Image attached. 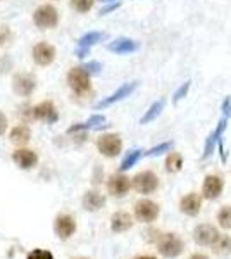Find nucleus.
Returning <instances> with one entry per match:
<instances>
[{
    "mask_svg": "<svg viewBox=\"0 0 231 259\" xmlns=\"http://www.w3.org/2000/svg\"><path fill=\"white\" fill-rule=\"evenodd\" d=\"M68 87L73 92L76 99H90L94 94V85H91V74L83 68V66H74L66 74Z\"/></svg>",
    "mask_w": 231,
    "mask_h": 259,
    "instance_id": "obj_1",
    "label": "nucleus"
},
{
    "mask_svg": "<svg viewBox=\"0 0 231 259\" xmlns=\"http://www.w3.org/2000/svg\"><path fill=\"white\" fill-rule=\"evenodd\" d=\"M59 21H61V14H59L57 7L52 6V4L38 6L33 12V23L40 30H52L59 24Z\"/></svg>",
    "mask_w": 231,
    "mask_h": 259,
    "instance_id": "obj_2",
    "label": "nucleus"
},
{
    "mask_svg": "<svg viewBox=\"0 0 231 259\" xmlns=\"http://www.w3.org/2000/svg\"><path fill=\"white\" fill-rule=\"evenodd\" d=\"M97 150L107 159H114L123 152V139L119 133H104L97 139Z\"/></svg>",
    "mask_w": 231,
    "mask_h": 259,
    "instance_id": "obj_3",
    "label": "nucleus"
},
{
    "mask_svg": "<svg viewBox=\"0 0 231 259\" xmlns=\"http://www.w3.org/2000/svg\"><path fill=\"white\" fill-rule=\"evenodd\" d=\"M161 187V180L157 175L150 169H144L140 173H136L131 178V189H135L138 194L142 195H150L154 192H157V189Z\"/></svg>",
    "mask_w": 231,
    "mask_h": 259,
    "instance_id": "obj_4",
    "label": "nucleus"
},
{
    "mask_svg": "<svg viewBox=\"0 0 231 259\" xmlns=\"http://www.w3.org/2000/svg\"><path fill=\"white\" fill-rule=\"evenodd\" d=\"M159 254L167 259H174L183 252L184 242L176 233H166L164 237H159Z\"/></svg>",
    "mask_w": 231,
    "mask_h": 259,
    "instance_id": "obj_5",
    "label": "nucleus"
},
{
    "mask_svg": "<svg viewBox=\"0 0 231 259\" xmlns=\"http://www.w3.org/2000/svg\"><path fill=\"white\" fill-rule=\"evenodd\" d=\"M56 56H57V50L49 41H38L31 50L33 62L36 66H40V68H47V66L52 64L56 61Z\"/></svg>",
    "mask_w": 231,
    "mask_h": 259,
    "instance_id": "obj_6",
    "label": "nucleus"
},
{
    "mask_svg": "<svg viewBox=\"0 0 231 259\" xmlns=\"http://www.w3.org/2000/svg\"><path fill=\"white\" fill-rule=\"evenodd\" d=\"M159 204L150 199H140L135 202V218L142 223H154L159 218Z\"/></svg>",
    "mask_w": 231,
    "mask_h": 259,
    "instance_id": "obj_7",
    "label": "nucleus"
},
{
    "mask_svg": "<svg viewBox=\"0 0 231 259\" xmlns=\"http://www.w3.org/2000/svg\"><path fill=\"white\" fill-rule=\"evenodd\" d=\"M36 89V78L33 73H16L12 78V90L19 97H29Z\"/></svg>",
    "mask_w": 231,
    "mask_h": 259,
    "instance_id": "obj_8",
    "label": "nucleus"
},
{
    "mask_svg": "<svg viewBox=\"0 0 231 259\" xmlns=\"http://www.w3.org/2000/svg\"><path fill=\"white\" fill-rule=\"evenodd\" d=\"M31 118L35 121H43V123H56L59 119V112H57V107L52 100H41L40 104H36L35 107H31L29 111Z\"/></svg>",
    "mask_w": 231,
    "mask_h": 259,
    "instance_id": "obj_9",
    "label": "nucleus"
},
{
    "mask_svg": "<svg viewBox=\"0 0 231 259\" xmlns=\"http://www.w3.org/2000/svg\"><path fill=\"white\" fill-rule=\"evenodd\" d=\"M131 190V180L129 177H126L124 173H116V175H111L107 180V192L112 195V197H124L128 192Z\"/></svg>",
    "mask_w": 231,
    "mask_h": 259,
    "instance_id": "obj_10",
    "label": "nucleus"
},
{
    "mask_svg": "<svg viewBox=\"0 0 231 259\" xmlns=\"http://www.w3.org/2000/svg\"><path fill=\"white\" fill-rule=\"evenodd\" d=\"M224 190V182L219 175H207L202 182V197L207 200H216L221 197Z\"/></svg>",
    "mask_w": 231,
    "mask_h": 259,
    "instance_id": "obj_11",
    "label": "nucleus"
},
{
    "mask_svg": "<svg viewBox=\"0 0 231 259\" xmlns=\"http://www.w3.org/2000/svg\"><path fill=\"white\" fill-rule=\"evenodd\" d=\"M217 239H219V232H217L216 227L209 223L197 225L195 230H193V240L199 245H212Z\"/></svg>",
    "mask_w": 231,
    "mask_h": 259,
    "instance_id": "obj_12",
    "label": "nucleus"
},
{
    "mask_svg": "<svg viewBox=\"0 0 231 259\" xmlns=\"http://www.w3.org/2000/svg\"><path fill=\"white\" fill-rule=\"evenodd\" d=\"M54 228H56V233L61 240H68L74 235L76 232V221L71 214H59L56 218V223H54Z\"/></svg>",
    "mask_w": 231,
    "mask_h": 259,
    "instance_id": "obj_13",
    "label": "nucleus"
},
{
    "mask_svg": "<svg viewBox=\"0 0 231 259\" xmlns=\"http://www.w3.org/2000/svg\"><path fill=\"white\" fill-rule=\"evenodd\" d=\"M179 211L187 216H197L202 211V195H199L197 192H190V194L183 195L179 199Z\"/></svg>",
    "mask_w": 231,
    "mask_h": 259,
    "instance_id": "obj_14",
    "label": "nucleus"
},
{
    "mask_svg": "<svg viewBox=\"0 0 231 259\" xmlns=\"http://www.w3.org/2000/svg\"><path fill=\"white\" fill-rule=\"evenodd\" d=\"M138 87V81H131V83H124L123 87H119L114 94H111L109 97H106L104 100H100L99 104H97V109H104V107H109L112 106V104L119 102V100H123L124 97H129V94H133L135 89Z\"/></svg>",
    "mask_w": 231,
    "mask_h": 259,
    "instance_id": "obj_15",
    "label": "nucleus"
},
{
    "mask_svg": "<svg viewBox=\"0 0 231 259\" xmlns=\"http://www.w3.org/2000/svg\"><path fill=\"white\" fill-rule=\"evenodd\" d=\"M12 161L19 166L21 169H33L38 164V156L31 149H18L12 152Z\"/></svg>",
    "mask_w": 231,
    "mask_h": 259,
    "instance_id": "obj_16",
    "label": "nucleus"
},
{
    "mask_svg": "<svg viewBox=\"0 0 231 259\" xmlns=\"http://www.w3.org/2000/svg\"><path fill=\"white\" fill-rule=\"evenodd\" d=\"M133 216L126 211H117L112 214L111 218V230L114 233H123V232H128L129 228L133 227Z\"/></svg>",
    "mask_w": 231,
    "mask_h": 259,
    "instance_id": "obj_17",
    "label": "nucleus"
},
{
    "mask_svg": "<svg viewBox=\"0 0 231 259\" xmlns=\"http://www.w3.org/2000/svg\"><path fill=\"white\" fill-rule=\"evenodd\" d=\"M106 206V197H104L100 192L97 190H88L85 195H83V207L90 212L100 211Z\"/></svg>",
    "mask_w": 231,
    "mask_h": 259,
    "instance_id": "obj_18",
    "label": "nucleus"
},
{
    "mask_svg": "<svg viewBox=\"0 0 231 259\" xmlns=\"http://www.w3.org/2000/svg\"><path fill=\"white\" fill-rule=\"evenodd\" d=\"M9 140L14 145L23 147V145H26L28 142L31 140V130H29V126H26V124H18V126H14L11 130Z\"/></svg>",
    "mask_w": 231,
    "mask_h": 259,
    "instance_id": "obj_19",
    "label": "nucleus"
},
{
    "mask_svg": "<svg viewBox=\"0 0 231 259\" xmlns=\"http://www.w3.org/2000/svg\"><path fill=\"white\" fill-rule=\"evenodd\" d=\"M107 49L116 54H131L138 50V44L129 38H116L107 45Z\"/></svg>",
    "mask_w": 231,
    "mask_h": 259,
    "instance_id": "obj_20",
    "label": "nucleus"
},
{
    "mask_svg": "<svg viewBox=\"0 0 231 259\" xmlns=\"http://www.w3.org/2000/svg\"><path fill=\"white\" fill-rule=\"evenodd\" d=\"M164 106H166V99H159V100H155V102L152 104V106L149 107V111H147L145 114L142 116L140 124H149V123H152V121H154V119L157 118V116L162 112Z\"/></svg>",
    "mask_w": 231,
    "mask_h": 259,
    "instance_id": "obj_21",
    "label": "nucleus"
},
{
    "mask_svg": "<svg viewBox=\"0 0 231 259\" xmlns=\"http://www.w3.org/2000/svg\"><path fill=\"white\" fill-rule=\"evenodd\" d=\"M164 166H166L167 173H179L181 168H183V156L179 152H171V150H169Z\"/></svg>",
    "mask_w": 231,
    "mask_h": 259,
    "instance_id": "obj_22",
    "label": "nucleus"
},
{
    "mask_svg": "<svg viewBox=\"0 0 231 259\" xmlns=\"http://www.w3.org/2000/svg\"><path fill=\"white\" fill-rule=\"evenodd\" d=\"M106 38V33L102 31H90L86 33V35H83L81 38L78 40V47H83V49H91L95 44H99V41H102Z\"/></svg>",
    "mask_w": 231,
    "mask_h": 259,
    "instance_id": "obj_23",
    "label": "nucleus"
},
{
    "mask_svg": "<svg viewBox=\"0 0 231 259\" xmlns=\"http://www.w3.org/2000/svg\"><path fill=\"white\" fill-rule=\"evenodd\" d=\"M214 249V252L219 254V256H228L231 254V237L229 235H219V239H217L214 244L211 245Z\"/></svg>",
    "mask_w": 231,
    "mask_h": 259,
    "instance_id": "obj_24",
    "label": "nucleus"
},
{
    "mask_svg": "<svg viewBox=\"0 0 231 259\" xmlns=\"http://www.w3.org/2000/svg\"><path fill=\"white\" fill-rule=\"evenodd\" d=\"M142 156H144V150H140V149L131 150V152H129L128 156H126L124 159H123V162H121V166H119L121 173H124V171H128L129 168H133V166H135L136 162L140 161Z\"/></svg>",
    "mask_w": 231,
    "mask_h": 259,
    "instance_id": "obj_25",
    "label": "nucleus"
},
{
    "mask_svg": "<svg viewBox=\"0 0 231 259\" xmlns=\"http://www.w3.org/2000/svg\"><path fill=\"white\" fill-rule=\"evenodd\" d=\"M97 0H69L71 4V9L79 12V14H86V12H90L94 9Z\"/></svg>",
    "mask_w": 231,
    "mask_h": 259,
    "instance_id": "obj_26",
    "label": "nucleus"
},
{
    "mask_svg": "<svg viewBox=\"0 0 231 259\" xmlns=\"http://www.w3.org/2000/svg\"><path fill=\"white\" fill-rule=\"evenodd\" d=\"M217 223L221 228L231 230V206H222L217 212Z\"/></svg>",
    "mask_w": 231,
    "mask_h": 259,
    "instance_id": "obj_27",
    "label": "nucleus"
},
{
    "mask_svg": "<svg viewBox=\"0 0 231 259\" xmlns=\"http://www.w3.org/2000/svg\"><path fill=\"white\" fill-rule=\"evenodd\" d=\"M171 147H173V144H171V142H162V144H159V145H155V147H152L150 150H147L145 156H149V157L161 156V154H164V152H169Z\"/></svg>",
    "mask_w": 231,
    "mask_h": 259,
    "instance_id": "obj_28",
    "label": "nucleus"
},
{
    "mask_svg": "<svg viewBox=\"0 0 231 259\" xmlns=\"http://www.w3.org/2000/svg\"><path fill=\"white\" fill-rule=\"evenodd\" d=\"M12 36H14V33H12L11 28L7 26V24H2V26H0V47L9 45Z\"/></svg>",
    "mask_w": 231,
    "mask_h": 259,
    "instance_id": "obj_29",
    "label": "nucleus"
},
{
    "mask_svg": "<svg viewBox=\"0 0 231 259\" xmlns=\"http://www.w3.org/2000/svg\"><path fill=\"white\" fill-rule=\"evenodd\" d=\"M26 259H56L54 254L50 250H45V249H33L31 252L28 254Z\"/></svg>",
    "mask_w": 231,
    "mask_h": 259,
    "instance_id": "obj_30",
    "label": "nucleus"
},
{
    "mask_svg": "<svg viewBox=\"0 0 231 259\" xmlns=\"http://www.w3.org/2000/svg\"><path fill=\"white\" fill-rule=\"evenodd\" d=\"M190 85H192V81H184L181 87H179L178 90L174 92V95H173V102L174 104H178L179 100L187 97V94H188V90H190Z\"/></svg>",
    "mask_w": 231,
    "mask_h": 259,
    "instance_id": "obj_31",
    "label": "nucleus"
},
{
    "mask_svg": "<svg viewBox=\"0 0 231 259\" xmlns=\"http://www.w3.org/2000/svg\"><path fill=\"white\" fill-rule=\"evenodd\" d=\"M217 142H219V139H216V137L211 133V137L207 139V142H205V147H204V154H202L204 159H207V157L214 152V147H216Z\"/></svg>",
    "mask_w": 231,
    "mask_h": 259,
    "instance_id": "obj_32",
    "label": "nucleus"
},
{
    "mask_svg": "<svg viewBox=\"0 0 231 259\" xmlns=\"http://www.w3.org/2000/svg\"><path fill=\"white\" fill-rule=\"evenodd\" d=\"M83 68H85L90 74H99L100 69H102V64L97 61H91V62H86V64H83Z\"/></svg>",
    "mask_w": 231,
    "mask_h": 259,
    "instance_id": "obj_33",
    "label": "nucleus"
},
{
    "mask_svg": "<svg viewBox=\"0 0 231 259\" xmlns=\"http://www.w3.org/2000/svg\"><path fill=\"white\" fill-rule=\"evenodd\" d=\"M7 126H9V119H7V116L0 111V137L7 132Z\"/></svg>",
    "mask_w": 231,
    "mask_h": 259,
    "instance_id": "obj_34",
    "label": "nucleus"
},
{
    "mask_svg": "<svg viewBox=\"0 0 231 259\" xmlns=\"http://www.w3.org/2000/svg\"><path fill=\"white\" fill-rule=\"evenodd\" d=\"M121 6V2H112V4H109V6H106L104 9H100V12L99 14L100 16H106V14H109V12H112V11H116L117 7Z\"/></svg>",
    "mask_w": 231,
    "mask_h": 259,
    "instance_id": "obj_35",
    "label": "nucleus"
},
{
    "mask_svg": "<svg viewBox=\"0 0 231 259\" xmlns=\"http://www.w3.org/2000/svg\"><path fill=\"white\" fill-rule=\"evenodd\" d=\"M222 114H224V118H229L231 116V99L226 97V100L222 102Z\"/></svg>",
    "mask_w": 231,
    "mask_h": 259,
    "instance_id": "obj_36",
    "label": "nucleus"
},
{
    "mask_svg": "<svg viewBox=\"0 0 231 259\" xmlns=\"http://www.w3.org/2000/svg\"><path fill=\"white\" fill-rule=\"evenodd\" d=\"M88 54H90V49H83V47H78V49H76V57H79V59L86 57Z\"/></svg>",
    "mask_w": 231,
    "mask_h": 259,
    "instance_id": "obj_37",
    "label": "nucleus"
},
{
    "mask_svg": "<svg viewBox=\"0 0 231 259\" xmlns=\"http://www.w3.org/2000/svg\"><path fill=\"white\" fill-rule=\"evenodd\" d=\"M188 259H209L207 256H205V254H200V252H195V254H192L190 257Z\"/></svg>",
    "mask_w": 231,
    "mask_h": 259,
    "instance_id": "obj_38",
    "label": "nucleus"
},
{
    "mask_svg": "<svg viewBox=\"0 0 231 259\" xmlns=\"http://www.w3.org/2000/svg\"><path fill=\"white\" fill-rule=\"evenodd\" d=\"M136 259H155V257H150V256H145V257H136Z\"/></svg>",
    "mask_w": 231,
    "mask_h": 259,
    "instance_id": "obj_39",
    "label": "nucleus"
},
{
    "mask_svg": "<svg viewBox=\"0 0 231 259\" xmlns=\"http://www.w3.org/2000/svg\"><path fill=\"white\" fill-rule=\"evenodd\" d=\"M73 259H88V257H73Z\"/></svg>",
    "mask_w": 231,
    "mask_h": 259,
    "instance_id": "obj_40",
    "label": "nucleus"
},
{
    "mask_svg": "<svg viewBox=\"0 0 231 259\" xmlns=\"http://www.w3.org/2000/svg\"><path fill=\"white\" fill-rule=\"evenodd\" d=\"M100 2H111V0H100Z\"/></svg>",
    "mask_w": 231,
    "mask_h": 259,
    "instance_id": "obj_41",
    "label": "nucleus"
}]
</instances>
